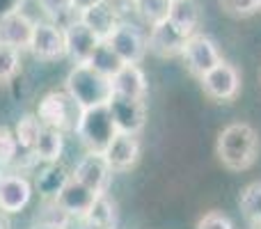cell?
I'll use <instances>...</instances> for the list:
<instances>
[{
    "label": "cell",
    "mask_w": 261,
    "mask_h": 229,
    "mask_svg": "<svg viewBox=\"0 0 261 229\" xmlns=\"http://www.w3.org/2000/svg\"><path fill=\"white\" fill-rule=\"evenodd\" d=\"M30 50L37 60H60L67 55L64 48V30L58 28L55 23H35V32H32V41H30Z\"/></svg>",
    "instance_id": "cell-9"
},
{
    "label": "cell",
    "mask_w": 261,
    "mask_h": 229,
    "mask_svg": "<svg viewBox=\"0 0 261 229\" xmlns=\"http://www.w3.org/2000/svg\"><path fill=\"white\" fill-rule=\"evenodd\" d=\"M67 179H69V174H64L62 167L50 163L48 170H44L39 176H37V188H39L41 195H58V190L62 188Z\"/></svg>",
    "instance_id": "cell-27"
},
{
    "label": "cell",
    "mask_w": 261,
    "mask_h": 229,
    "mask_svg": "<svg viewBox=\"0 0 261 229\" xmlns=\"http://www.w3.org/2000/svg\"><path fill=\"white\" fill-rule=\"evenodd\" d=\"M130 3H133V0H130Z\"/></svg>",
    "instance_id": "cell-37"
},
{
    "label": "cell",
    "mask_w": 261,
    "mask_h": 229,
    "mask_svg": "<svg viewBox=\"0 0 261 229\" xmlns=\"http://www.w3.org/2000/svg\"><path fill=\"white\" fill-rule=\"evenodd\" d=\"M96 195L99 193L90 190L85 184H81L78 179H73V176L69 174V179L64 181V186L58 190V195H55V204H58L67 216L83 218L87 213V209L92 207Z\"/></svg>",
    "instance_id": "cell-14"
},
{
    "label": "cell",
    "mask_w": 261,
    "mask_h": 229,
    "mask_svg": "<svg viewBox=\"0 0 261 229\" xmlns=\"http://www.w3.org/2000/svg\"><path fill=\"white\" fill-rule=\"evenodd\" d=\"M239 209L250 222H261V181L248 184L241 190Z\"/></svg>",
    "instance_id": "cell-24"
},
{
    "label": "cell",
    "mask_w": 261,
    "mask_h": 229,
    "mask_svg": "<svg viewBox=\"0 0 261 229\" xmlns=\"http://www.w3.org/2000/svg\"><path fill=\"white\" fill-rule=\"evenodd\" d=\"M62 151H64V133L58 129H50V126H44L32 154L41 163H58Z\"/></svg>",
    "instance_id": "cell-21"
},
{
    "label": "cell",
    "mask_w": 261,
    "mask_h": 229,
    "mask_svg": "<svg viewBox=\"0 0 261 229\" xmlns=\"http://www.w3.org/2000/svg\"><path fill=\"white\" fill-rule=\"evenodd\" d=\"M113 92L115 94H124V96H133V99H144L149 92L147 78L144 71L138 64H124L113 78Z\"/></svg>",
    "instance_id": "cell-18"
},
{
    "label": "cell",
    "mask_w": 261,
    "mask_h": 229,
    "mask_svg": "<svg viewBox=\"0 0 261 229\" xmlns=\"http://www.w3.org/2000/svg\"><path fill=\"white\" fill-rule=\"evenodd\" d=\"M83 218H85L90 229H115V225H117V204L106 193H99Z\"/></svg>",
    "instance_id": "cell-20"
},
{
    "label": "cell",
    "mask_w": 261,
    "mask_h": 229,
    "mask_svg": "<svg viewBox=\"0 0 261 229\" xmlns=\"http://www.w3.org/2000/svg\"><path fill=\"white\" fill-rule=\"evenodd\" d=\"M133 7L144 23L153 26V23H161L167 18L172 0H133Z\"/></svg>",
    "instance_id": "cell-25"
},
{
    "label": "cell",
    "mask_w": 261,
    "mask_h": 229,
    "mask_svg": "<svg viewBox=\"0 0 261 229\" xmlns=\"http://www.w3.org/2000/svg\"><path fill=\"white\" fill-rule=\"evenodd\" d=\"M106 41L126 64L142 62V58L147 55V37L133 23H117Z\"/></svg>",
    "instance_id": "cell-8"
},
{
    "label": "cell",
    "mask_w": 261,
    "mask_h": 229,
    "mask_svg": "<svg viewBox=\"0 0 261 229\" xmlns=\"http://www.w3.org/2000/svg\"><path fill=\"white\" fill-rule=\"evenodd\" d=\"M261 151V138L248 121H231L218 133L216 156L222 167L231 172H245L257 163Z\"/></svg>",
    "instance_id": "cell-1"
},
{
    "label": "cell",
    "mask_w": 261,
    "mask_h": 229,
    "mask_svg": "<svg viewBox=\"0 0 261 229\" xmlns=\"http://www.w3.org/2000/svg\"><path fill=\"white\" fill-rule=\"evenodd\" d=\"M181 58L186 60V67H188V71L193 73V76L202 78L208 69H213L218 62H220L222 55H220V50H218L216 41H213L211 37L195 32V35H190L188 39H186Z\"/></svg>",
    "instance_id": "cell-6"
},
{
    "label": "cell",
    "mask_w": 261,
    "mask_h": 229,
    "mask_svg": "<svg viewBox=\"0 0 261 229\" xmlns=\"http://www.w3.org/2000/svg\"><path fill=\"white\" fill-rule=\"evenodd\" d=\"M32 184L21 174H5L0 172V211L18 213L30 204Z\"/></svg>",
    "instance_id": "cell-15"
},
{
    "label": "cell",
    "mask_w": 261,
    "mask_h": 229,
    "mask_svg": "<svg viewBox=\"0 0 261 229\" xmlns=\"http://www.w3.org/2000/svg\"><path fill=\"white\" fill-rule=\"evenodd\" d=\"M199 3L197 0H172L170 14H167V21L181 32V35L190 37L197 32L199 28Z\"/></svg>",
    "instance_id": "cell-19"
},
{
    "label": "cell",
    "mask_w": 261,
    "mask_h": 229,
    "mask_svg": "<svg viewBox=\"0 0 261 229\" xmlns=\"http://www.w3.org/2000/svg\"><path fill=\"white\" fill-rule=\"evenodd\" d=\"M0 229H5V227H3V225H0Z\"/></svg>",
    "instance_id": "cell-36"
},
{
    "label": "cell",
    "mask_w": 261,
    "mask_h": 229,
    "mask_svg": "<svg viewBox=\"0 0 261 229\" xmlns=\"http://www.w3.org/2000/svg\"><path fill=\"white\" fill-rule=\"evenodd\" d=\"M220 3V9L225 14L234 18H248L252 14L259 12V3L257 0H218Z\"/></svg>",
    "instance_id": "cell-28"
},
{
    "label": "cell",
    "mask_w": 261,
    "mask_h": 229,
    "mask_svg": "<svg viewBox=\"0 0 261 229\" xmlns=\"http://www.w3.org/2000/svg\"><path fill=\"white\" fill-rule=\"evenodd\" d=\"M188 37L181 35L170 21H161L149 26V37H147V50L153 53L156 58H176L184 53V46Z\"/></svg>",
    "instance_id": "cell-11"
},
{
    "label": "cell",
    "mask_w": 261,
    "mask_h": 229,
    "mask_svg": "<svg viewBox=\"0 0 261 229\" xmlns=\"http://www.w3.org/2000/svg\"><path fill=\"white\" fill-rule=\"evenodd\" d=\"M18 154V142L14 131H9L7 126H0V167L9 165Z\"/></svg>",
    "instance_id": "cell-29"
},
{
    "label": "cell",
    "mask_w": 261,
    "mask_h": 229,
    "mask_svg": "<svg viewBox=\"0 0 261 229\" xmlns=\"http://www.w3.org/2000/svg\"><path fill=\"white\" fill-rule=\"evenodd\" d=\"M23 0H0V16L7 12H14V9H21Z\"/></svg>",
    "instance_id": "cell-33"
},
{
    "label": "cell",
    "mask_w": 261,
    "mask_h": 229,
    "mask_svg": "<svg viewBox=\"0 0 261 229\" xmlns=\"http://www.w3.org/2000/svg\"><path fill=\"white\" fill-rule=\"evenodd\" d=\"M96 3H101V0H71V12L81 14V12H85L87 7H92V5H96Z\"/></svg>",
    "instance_id": "cell-32"
},
{
    "label": "cell",
    "mask_w": 261,
    "mask_h": 229,
    "mask_svg": "<svg viewBox=\"0 0 261 229\" xmlns=\"http://www.w3.org/2000/svg\"><path fill=\"white\" fill-rule=\"evenodd\" d=\"M35 32V21L23 9H14L0 16V41L18 50H28Z\"/></svg>",
    "instance_id": "cell-12"
},
{
    "label": "cell",
    "mask_w": 261,
    "mask_h": 229,
    "mask_svg": "<svg viewBox=\"0 0 261 229\" xmlns=\"http://www.w3.org/2000/svg\"><path fill=\"white\" fill-rule=\"evenodd\" d=\"M103 158L108 161V165H110L113 172H126V170H130V167H135L138 161H140L138 138L130 135V133L117 131V133L113 135V140H110V144L106 147Z\"/></svg>",
    "instance_id": "cell-13"
},
{
    "label": "cell",
    "mask_w": 261,
    "mask_h": 229,
    "mask_svg": "<svg viewBox=\"0 0 261 229\" xmlns=\"http://www.w3.org/2000/svg\"><path fill=\"white\" fill-rule=\"evenodd\" d=\"M197 229H234L231 220L220 211H208L199 218Z\"/></svg>",
    "instance_id": "cell-30"
},
{
    "label": "cell",
    "mask_w": 261,
    "mask_h": 229,
    "mask_svg": "<svg viewBox=\"0 0 261 229\" xmlns=\"http://www.w3.org/2000/svg\"><path fill=\"white\" fill-rule=\"evenodd\" d=\"M85 64H90L94 71H99V73H103V76L113 78L126 62H124V60L113 50V46L103 39V41H99V44H96L94 53L90 55V60H87Z\"/></svg>",
    "instance_id": "cell-22"
},
{
    "label": "cell",
    "mask_w": 261,
    "mask_h": 229,
    "mask_svg": "<svg viewBox=\"0 0 261 229\" xmlns=\"http://www.w3.org/2000/svg\"><path fill=\"white\" fill-rule=\"evenodd\" d=\"M37 5H39L50 18H60L71 12V0H37Z\"/></svg>",
    "instance_id": "cell-31"
},
{
    "label": "cell",
    "mask_w": 261,
    "mask_h": 229,
    "mask_svg": "<svg viewBox=\"0 0 261 229\" xmlns=\"http://www.w3.org/2000/svg\"><path fill=\"white\" fill-rule=\"evenodd\" d=\"M41 129H44V124L39 121L37 113L23 115L21 119L16 121V129H14V135H16L18 149H25V151H35V144H37V140H39Z\"/></svg>",
    "instance_id": "cell-23"
},
{
    "label": "cell",
    "mask_w": 261,
    "mask_h": 229,
    "mask_svg": "<svg viewBox=\"0 0 261 229\" xmlns=\"http://www.w3.org/2000/svg\"><path fill=\"white\" fill-rule=\"evenodd\" d=\"M202 92L213 101H234L241 94V71L227 60H220L199 78Z\"/></svg>",
    "instance_id": "cell-5"
},
{
    "label": "cell",
    "mask_w": 261,
    "mask_h": 229,
    "mask_svg": "<svg viewBox=\"0 0 261 229\" xmlns=\"http://www.w3.org/2000/svg\"><path fill=\"white\" fill-rule=\"evenodd\" d=\"M35 229H62V227H60V225H53V222H39V225H37Z\"/></svg>",
    "instance_id": "cell-34"
},
{
    "label": "cell",
    "mask_w": 261,
    "mask_h": 229,
    "mask_svg": "<svg viewBox=\"0 0 261 229\" xmlns=\"http://www.w3.org/2000/svg\"><path fill=\"white\" fill-rule=\"evenodd\" d=\"M73 133L81 138L83 147L87 151L103 154L106 147L110 144V140H113V135L117 133V126H115V119H113L108 104L83 108V115L78 119V126Z\"/></svg>",
    "instance_id": "cell-3"
},
{
    "label": "cell",
    "mask_w": 261,
    "mask_h": 229,
    "mask_svg": "<svg viewBox=\"0 0 261 229\" xmlns=\"http://www.w3.org/2000/svg\"><path fill=\"white\" fill-rule=\"evenodd\" d=\"M21 71V50L0 41V85L16 78Z\"/></svg>",
    "instance_id": "cell-26"
},
{
    "label": "cell",
    "mask_w": 261,
    "mask_h": 229,
    "mask_svg": "<svg viewBox=\"0 0 261 229\" xmlns=\"http://www.w3.org/2000/svg\"><path fill=\"white\" fill-rule=\"evenodd\" d=\"M257 3H259V9H261V0H257Z\"/></svg>",
    "instance_id": "cell-35"
},
{
    "label": "cell",
    "mask_w": 261,
    "mask_h": 229,
    "mask_svg": "<svg viewBox=\"0 0 261 229\" xmlns=\"http://www.w3.org/2000/svg\"><path fill=\"white\" fill-rule=\"evenodd\" d=\"M83 115V106L64 92H48V94L41 96L39 106H37V117L44 126H50V129H58L62 133L67 131H76L78 119Z\"/></svg>",
    "instance_id": "cell-4"
},
{
    "label": "cell",
    "mask_w": 261,
    "mask_h": 229,
    "mask_svg": "<svg viewBox=\"0 0 261 229\" xmlns=\"http://www.w3.org/2000/svg\"><path fill=\"white\" fill-rule=\"evenodd\" d=\"M78 18H81V21L85 23V26L90 28V30L94 32L101 41L108 39L110 32H113L115 26L119 23L117 21V12H115V7L108 3V0H101V3L87 7L85 12L78 14Z\"/></svg>",
    "instance_id": "cell-17"
},
{
    "label": "cell",
    "mask_w": 261,
    "mask_h": 229,
    "mask_svg": "<svg viewBox=\"0 0 261 229\" xmlns=\"http://www.w3.org/2000/svg\"><path fill=\"white\" fill-rule=\"evenodd\" d=\"M73 179H78L81 184H85L90 190L94 193H106L110 184V176H113V170H110L108 161L103 158V154L96 151H87L81 161L76 163L71 172Z\"/></svg>",
    "instance_id": "cell-10"
},
{
    "label": "cell",
    "mask_w": 261,
    "mask_h": 229,
    "mask_svg": "<svg viewBox=\"0 0 261 229\" xmlns=\"http://www.w3.org/2000/svg\"><path fill=\"white\" fill-rule=\"evenodd\" d=\"M67 92L83 106V108H90V106H99V104H108L110 96H113V81L103 73L94 71L90 64H76L71 71L67 73Z\"/></svg>",
    "instance_id": "cell-2"
},
{
    "label": "cell",
    "mask_w": 261,
    "mask_h": 229,
    "mask_svg": "<svg viewBox=\"0 0 261 229\" xmlns=\"http://www.w3.org/2000/svg\"><path fill=\"white\" fill-rule=\"evenodd\" d=\"M99 37L81 21H71L67 28H64V48H67V55L73 60L76 64H83L90 60V55L94 53L96 44H99Z\"/></svg>",
    "instance_id": "cell-16"
},
{
    "label": "cell",
    "mask_w": 261,
    "mask_h": 229,
    "mask_svg": "<svg viewBox=\"0 0 261 229\" xmlns=\"http://www.w3.org/2000/svg\"><path fill=\"white\" fill-rule=\"evenodd\" d=\"M108 108L113 113L115 126L122 133L138 135L140 131L147 124V106L144 99H133V96H124V94H115L110 96Z\"/></svg>",
    "instance_id": "cell-7"
}]
</instances>
